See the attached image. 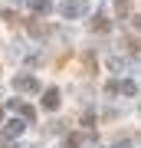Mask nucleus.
I'll use <instances>...</instances> for the list:
<instances>
[{"label":"nucleus","mask_w":141,"mask_h":148,"mask_svg":"<svg viewBox=\"0 0 141 148\" xmlns=\"http://www.w3.org/2000/svg\"><path fill=\"white\" fill-rule=\"evenodd\" d=\"M33 10H40V13L49 10V0H33Z\"/></svg>","instance_id":"obj_1"}]
</instances>
